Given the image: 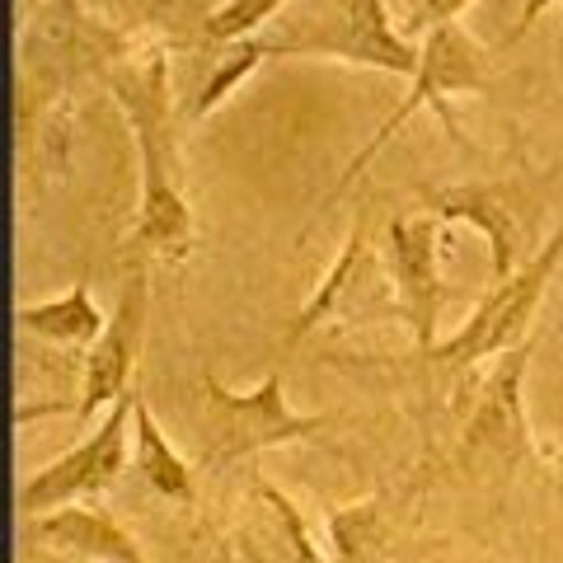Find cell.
<instances>
[{
    "label": "cell",
    "mask_w": 563,
    "mask_h": 563,
    "mask_svg": "<svg viewBox=\"0 0 563 563\" xmlns=\"http://www.w3.org/2000/svg\"><path fill=\"white\" fill-rule=\"evenodd\" d=\"M470 5H474V0H422L413 20H418V29H422V33H428V29H437V24H455Z\"/></svg>",
    "instance_id": "18"
},
{
    "label": "cell",
    "mask_w": 563,
    "mask_h": 563,
    "mask_svg": "<svg viewBox=\"0 0 563 563\" xmlns=\"http://www.w3.org/2000/svg\"><path fill=\"white\" fill-rule=\"evenodd\" d=\"M422 207L432 211L442 225L470 221L474 231L488 240V263L493 282L512 277L521 268V231L517 211L503 184H455V188H422Z\"/></svg>",
    "instance_id": "10"
},
{
    "label": "cell",
    "mask_w": 563,
    "mask_h": 563,
    "mask_svg": "<svg viewBox=\"0 0 563 563\" xmlns=\"http://www.w3.org/2000/svg\"><path fill=\"white\" fill-rule=\"evenodd\" d=\"M132 404H136V385L113 404L109 418H103L80 446H70L66 455H57V461H47L43 470L29 474L20 488L24 517H43V512H57V507H70L80 498H99V493H109L122 474H128Z\"/></svg>",
    "instance_id": "7"
},
{
    "label": "cell",
    "mask_w": 563,
    "mask_h": 563,
    "mask_svg": "<svg viewBox=\"0 0 563 563\" xmlns=\"http://www.w3.org/2000/svg\"><path fill=\"white\" fill-rule=\"evenodd\" d=\"M291 0H221L217 10L202 14V38L207 43H240V38H254L258 29H268Z\"/></svg>",
    "instance_id": "17"
},
{
    "label": "cell",
    "mask_w": 563,
    "mask_h": 563,
    "mask_svg": "<svg viewBox=\"0 0 563 563\" xmlns=\"http://www.w3.org/2000/svg\"><path fill=\"white\" fill-rule=\"evenodd\" d=\"M113 99L122 103L141 155V202H136V250L165 263H184L198 244L192 207L174 174V103H169V57L165 52H132L113 66Z\"/></svg>",
    "instance_id": "1"
},
{
    "label": "cell",
    "mask_w": 563,
    "mask_h": 563,
    "mask_svg": "<svg viewBox=\"0 0 563 563\" xmlns=\"http://www.w3.org/2000/svg\"><path fill=\"white\" fill-rule=\"evenodd\" d=\"M132 432H136L132 470L146 479V488H155L161 498L184 503V507L198 503V479H192V465L169 446V437L161 432V422H155L146 395H141V385H136V404H132Z\"/></svg>",
    "instance_id": "13"
},
{
    "label": "cell",
    "mask_w": 563,
    "mask_h": 563,
    "mask_svg": "<svg viewBox=\"0 0 563 563\" xmlns=\"http://www.w3.org/2000/svg\"><path fill=\"white\" fill-rule=\"evenodd\" d=\"M263 62H268V47L258 43V33H254V38H240V43H225V57H217V66H211L207 85L198 90V99H192V118L217 113L221 103L231 99Z\"/></svg>",
    "instance_id": "16"
},
{
    "label": "cell",
    "mask_w": 563,
    "mask_h": 563,
    "mask_svg": "<svg viewBox=\"0 0 563 563\" xmlns=\"http://www.w3.org/2000/svg\"><path fill=\"white\" fill-rule=\"evenodd\" d=\"M14 320H20V329L33 333V339H47L62 347H95V339L109 329V314L95 306L90 282H70V291L52 296V301L20 306Z\"/></svg>",
    "instance_id": "14"
},
{
    "label": "cell",
    "mask_w": 563,
    "mask_h": 563,
    "mask_svg": "<svg viewBox=\"0 0 563 563\" xmlns=\"http://www.w3.org/2000/svg\"><path fill=\"white\" fill-rule=\"evenodd\" d=\"M146 314H151V287H146V268L128 273L118 296V310L109 314V329L95 339V347L85 352V372H80V399L76 413L95 418V409H113V404L132 390L136 362H141V343H146Z\"/></svg>",
    "instance_id": "9"
},
{
    "label": "cell",
    "mask_w": 563,
    "mask_h": 563,
    "mask_svg": "<svg viewBox=\"0 0 563 563\" xmlns=\"http://www.w3.org/2000/svg\"><path fill=\"white\" fill-rule=\"evenodd\" d=\"M437 250H442V221L432 211H418L409 221H390V231H385V263H390V277H395V306L422 352L437 343V324H442V301H446Z\"/></svg>",
    "instance_id": "8"
},
{
    "label": "cell",
    "mask_w": 563,
    "mask_h": 563,
    "mask_svg": "<svg viewBox=\"0 0 563 563\" xmlns=\"http://www.w3.org/2000/svg\"><path fill=\"white\" fill-rule=\"evenodd\" d=\"M366 250H372V217H366V207L352 217V231H347V240H343V250H339V258L329 263V273H324V282L314 287V296L310 301L296 310V320H291V329H287V343H282V352H291L301 339H310L314 329H320L333 310L343 306V296L352 291V282H357V273H362V258H366Z\"/></svg>",
    "instance_id": "15"
},
{
    "label": "cell",
    "mask_w": 563,
    "mask_h": 563,
    "mask_svg": "<svg viewBox=\"0 0 563 563\" xmlns=\"http://www.w3.org/2000/svg\"><path fill=\"white\" fill-rule=\"evenodd\" d=\"M563 0H521V14H517V24H512V33H507L503 38V47H512V43H521L526 33H531L536 24H540V14L544 10H559Z\"/></svg>",
    "instance_id": "19"
},
{
    "label": "cell",
    "mask_w": 563,
    "mask_h": 563,
    "mask_svg": "<svg viewBox=\"0 0 563 563\" xmlns=\"http://www.w3.org/2000/svg\"><path fill=\"white\" fill-rule=\"evenodd\" d=\"M479 90H493V57H488V47L474 43L461 24H437V29H428V33H422V43H418V70L409 76V95H404L395 109L385 113V122L372 132V141H366V146L347 161L343 179L333 184L324 207H333V202H339V192H347L352 184H357V174L372 165L385 146H390V141L399 136V128L418 109H428V103H432V109L442 113L446 128H455L451 113H446V95H479Z\"/></svg>",
    "instance_id": "5"
},
{
    "label": "cell",
    "mask_w": 563,
    "mask_h": 563,
    "mask_svg": "<svg viewBox=\"0 0 563 563\" xmlns=\"http://www.w3.org/2000/svg\"><path fill=\"white\" fill-rule=\"evenodd\" d=\"M559 263H563V217L554 225V235L544 240L512 277L493 282V291L470 310V320L455 329L451 339H437L428 347V357L446 362V366H474V362H493L498 352L526 343L531 339V324H536V310H540V296L550 291Z\"/></svg>",
    "instance_id": "6"
},
{
    "label": "cell",
    "mask_w": 563,
    "mask_h": 563,
    "mask_svg": "<svg viewBox=\"0 0 563 563\" xmlns=\"http://www.w3.org/2000/svg\"><path fill=\"white\" fill-rule=\"evenodd\" d=\"M202 437H198V465L225 470L250 455L314 442L329 428V413H296L287 404V380L282 366H273L254 390H225V385L202 372Z\"/></svg>",
    "instance_id": "3"
},
{
    "label": "cell",
    "mask_w": 563,
    "mask_h": 563,
    "mask_svg": "<svg viewBox=\"0 0 563 563\" xmlns=\"http://www.w3.org/2000/svg\"><path fill=\"white\" fill-rule=\"evenodd\" d=\"M329 554L333 563H385L395 554L399 521L385 503V493H372L362 503H347L329 517Z\"/></svg>",
    "instance_id": "12"
},
{
    "label": "cell",
    "mask_w": 563,
    "mask_h": 563,
    "mask_svg": "<svg viewBox=\"0 0 563 563\" xmlns=\"http://www.w3.org/2000/svg\"><path fill=\"white\" fill-rule=\"evenodd\" d=\"M531 352H536V339L498 352L488 376L479 380V390L470 395L461 432H455V465L470 479H507L521 465H550V451L536 442L531 422H526V399H521Z\"/></svg>",
    "instance_id": "4"
},
{
    "label": "cell",
    "mask_w": 563,
    "mask_h": 563,
    "mask_svg": "<svg viewBox=\"0 0 563 563\" xmlns=\"http://www.w3.org/2000/svg\"><path fill=\"white\" fill-rule=\"evenodd\" d=\"M33 536L47 550H62L80 563H146L132 531H122V521L103 507H57V512L29 517Z\"/></svg>",
    "instance_id": "11"
},
{
    "label": "cell",
    "mask_w": 563,
    "mask_h": 563,
    "mask_svg": "<svg viewBox=\"0 0 563 563\" xmlns=\"http://www.w3.org/2000/svg\"><path fill=\"white\" fill-rule=\"evenodd\" d=\"M258 43L268 57H329L404 80L418 70V43L395 29L385 0H291Z\"/></svg>",
    "instance_id": "2"
}]
</instances>
